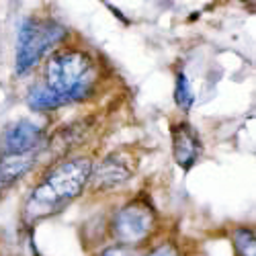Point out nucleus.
<instances>
[{"label":"nucleus","instance_id":"obj_5","mask_svg":"<svg viewBox=\"0 0 256 256\" xmlns=\"http://www.w3.org/2000/svg\"><path fill=\"white\" fill-rule=\"evenodd\" d=\"M48 146V132L31 121H14L0 134V156H39Z\"/></svg>","mask_w":256,"mask_h":256},{"label":"nucleus","instance_id":"obj_3","mask_svg":"<svg viewBox=\"0 0 256 256\" xmlns=\"http://www.w3.org/2000/svg\"><path fill=\"white\" fill-rule=\"evenodd\" d=\"M66 27L48 16H27L18 27L16 39V74L25 76L46 58V54L66 37Z\"/></svg>","mask_w":256,"mask_h":256},{"label":"nucleus","instance_id":"obj_1","mask_svg":"<svg viewBox=\"0 0 256 256\" xmlns=\"http://www.w3.org/2000/svg\"><path fill=\"white\" fill-rule=\"evenodd\" d=\"M90 170V158H72L56 164L29 193L23 205V224L33 228L37 222L62 213L76 197L82 195L84 186L88 184Z\"/></svg>","mask_w":256,"mask_h":256},{"label":"nucleus","instance_id":"obj_12","mask_svg":"<svg viewBox=\"0 0 256 256\" xmlns=\"http://www.w3.org/2000/svg\"><path fill=\"white\" fill-rule=\"evenodd\" d=\"M18 250H20V256H39L35 242H33V228L25 226L23 234H20V238H18Z\"/></svg>","mask_w":256,"mask_h":256},{"label":"nucleus","instance_id":"obj_10","mask_svg":"<svg viewBox=\"0 0 256 256\" xmlns=\"http://www.w3.org/2000/svg\"><path fill=\"white\" fill-rule=\"evenodd\" d=\"M193 100H195V94L190 90V84H188L184 72H178L176 74V86H174V102L182 111H188L190 106H193Z\"/></svg>","mask_w":256,"mask_h":256},{"label":"nucleus","instance_id":"obj_11","mask_svg":"<svg viewBox=\"0 0 256 256\" xmlns=\"http://www.w3.org/2000/svg\"><path fill=\"white\" fill-rule=\"evenodd\" d=\"M98 256H146L140 246H127V244H113L98 252Z\"/></svg>","mask_w":256,"mask_h":256},{"label":"nucleus","instance_id":"obj_6","mask_svg":"<svg viewBox=\"0 0 256 256\" xmlns=\"http://www.w3.org/2000/svg\"><path fill=\"white\" fill-rule=\"evenodd\" d=\"M132 176H134V164H132L130 156H125L121 152H113L109 156H104L90 170L88 184L94 190H109Z\"/></svg>","mask_w":256,"mask_h":256},{"label":"nucleus","instance_id":"obj_13","mask_svg":"<svg viewBox=\"0 0 256 256\" xmlns=\"http://www.w3.org/2000/svg\"><path fill=\"white\" fill-rule=\"evenodd\" d=\"M146 256H180V250L174 242H162L160 246H156L150 254H146Z\"/></svg>","mask_w":256,"mask_h":256},{"label":"nucleus","instance_id":"obj_9","mask_svg":"<svg viewBox=\"0 0 256 256\" xmlns=\"http://www.w3.org/2000/svg\"><path fill=\"white\" fill-rule=\"evenodd\" d=\"M232 242L238 256H256V240L250 228H236L232 234Z\"/></svg>","mask_w":256,"mask_h":256},{"label":"nucleus","instance_id":"obj_2","mask_svg":"<svg viewBox=\"0 0 256 256\" xmlns=\"http://www.w3.org/2000/svg\"><path fill=\"white\" fill-rule=\"evenodd\" d=\"M98 68L90 54L80 50H64L54 54L44 66V80L62 104L86 100L96 86Z\"/></svg>","mask_w":256,"mask_h":256},{"label":"nucleus","instance_id":"obj_7","mask_svg":"<svg viewBox=\"0 0 256 256\" xmlns=\"http://www.w3.org/2000/svg\"><path fill=\"white\" fill-rule=\"evenodd\" d=\"M172 136V156L182 170H190L203 154V142L199 132L188 121H178L170 125Z\"/></svg>","mask_w":256,"mask_h":256},{"label":"nucleus","instance_id":"obj_14","mask_svg":"<svg viewBox=\"0 0 256 256\" xmlns=\"http://www.w3.org/2000/svg\"><path fill=\"white\" fill-rule=\"evenodd\" d=\"M6 190V184H4V180H2V176H0V195H2Z\"/></svg>","mask_w":256,"mask_h":256},{"label":"nucleus","instance_id":"obj_8","mask_svg":"<svg viewBox=\"0 0 256 256\" xmlns=\"http://www.w3.org/2000/svg\"><path fill=\"white\" fill-rule=\"evenodd\" d=\"M25 100H27V106L31 111H39V113L41 111H56V109H60V106H64L62 100L48 86H44L41 82L33 84V86L29 88Z\"/></svg>","mask_w":256,"mask_h":256},{"label":"nucleus","instance_id":"obj_4","mask_svg":"<svg viewBox=\"0 0 256 256\" xmlns=\"http://www.w3.org/2000/svg\"><path fill=\"white\" fill-rule=\"evenodd\" d=\"M156 222L158 216L150 201L138 197L115 211V216L111 218V236L117 240L115 244L140 246L152 236Z\"/></svg>","mask_w":256,"mask_h":256}]
</instances>
